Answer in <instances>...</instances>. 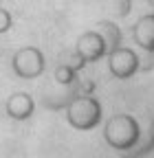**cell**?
I'll list each match as a JSON object with an SVG mask.
<instances>
[{"label": "cell", "instance_id": "5b68a950", "mask_svg": "<svg viewBox=\"0 0 154 158\" xmlns=\"http://www.w3.org/2000/svg\"><path fill=\"white\" fill-rule=\"evenodd\" d=\"M108 68L114 77L128 79L139 70V57L134 55V51H130L126 46H119V48L108 53Z\"/></svg>", "mask_w": 154, "mask_h": 158}, {"label": "cell", "instance_id": "277c9868", "mask_svg": "<svg viewBox=\"0 0 154 158\" xmlns=\"http://www.w3.org/2000/svg\"><path fill=\"white\" fill-rule=\"evenodd\" d=\"M75 53H77V62L79 64H75L73 68L79 70L84 64H95V62H99L104 55H108L110 46H108L106 37L99 31H86L84 35H79V40H77Z\"/></svg>", "mask_w": 154, "mask_h": 158}, {"label": "cell", "instance_id": "8992f818", "mask_svg": "<svg viewBox=\"0 0 154 158\" xmlns=\"http://www.w3.org/2000/svg\"><path fill=\"white\" fill-rule=\"evenodd\" d=\"M5 112L13 121H27L35 112V101L29 92H13L5 101Z\"/></svg>", "mask_w": 154, "mask_h": 158}, {"label": "cell", "instance_id": "ba28073f", "mask_svg": "<svg viewBox=\"0 0 154 158\" xmlns=\"http://www.w3.org/2000/svg\"><path fill=\"white\" fill-rule=\"evenodd\" d=\"M75 73H77V70H75L71 64H62V66L55 68V81L62 84V86H68V84L75 81Z\"/></svg>", "mask_w": 154, "mask_h": 158}, {"label": "cell", "instance_id": "6da1fadb", "mask_svg": "<svg viewBox=\"0 0 154 158\" xmlns=\"http://www.w3.org/2000/svg\"><path fill=\"white\" fill-rule=\"evenodd\" d=\"M66 121L79 132L97 127L101 123V103L90 94H77L66 106Z\"/></svg>", "mask_w": 154, "mask_h": 158}, {"label": "cell", "instance_id": "9c48e42d", "mask_svg": "<svg viewBox=\"0 0 154 158\" xmlns=\"http://www.w3.org/2000/svg\"><path fill=\"white\" fill-rule=\"evenodd\" d=\"M11 27H13V15L7 9L0 7V35L7 33V31H11Z\"/></svg>", "mask_w": 154, "mask_h": 158}, {"label": "cell", "instance_id": "7a4b0ae2", "mask_svg": "<svg viewBox=\"0 0 154 158\" xmlns=\"http://www.w3.org/2000/svg\"><path fill=\"white\" fill-rule=\"evenodd\" d=\"M11 68H13L18 79H24V81L37 79L44 73V68H46L44 53L37 46H22V48H18L13 53V57H11Z\"/></svg>", "mask_w": 154, "mask_h": 158}, {"label": "cell", "instance_id": "3957f363", "mask_svg": "<svg viewBox=\"0 0 154 158\" xmlns=\"http://www.w3.org/2000/svg\"><path fill=\"white\" fill-rule=\"evenodd\" d=\"M104 136H106V141H108L112 147L126 149V147H130L134 141H137L139 125H137V121H134L132 116L121 114V116H114V118H110V121L106 123Z\"/></svg>", "mask_w": 154, "mask_h": 158}, {"label": "cell", "instance_id": "52a82bcc", "mask_svg": "<svg viewBox=\"0 0 154 158\" xmlns=\"http://www.w3.org/2000/svg\"><path fill=\"white\" fill-rule=\"evenodd\" d=\"M134 40L148 51H154V15H143L134 24Z\"/></svg>", "mask_w": 154, "mask_h": 158}]
</instances>
